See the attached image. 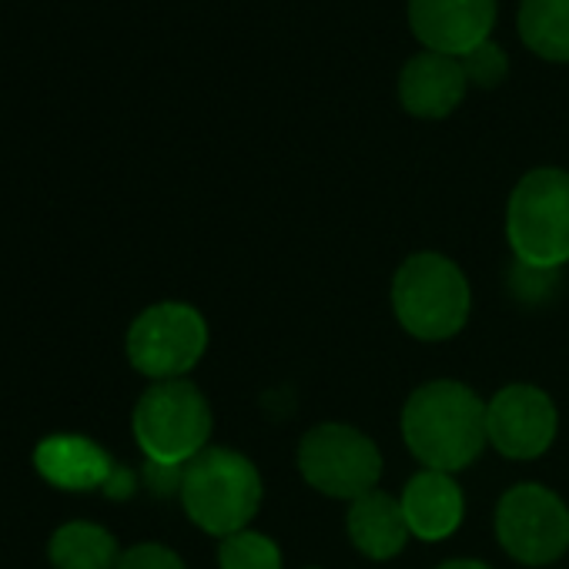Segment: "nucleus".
<instances>
[{"label": "nucleus", "instance_id": "obj_1", "mask_svg": "<svg viewBox=\"0 0 569 569\" xmlns=\"http://www.w3.org/2000/svg\"><path fill=\"white\" fill-rule=\"evenodd\" d=\"M402 439L406 449L436 472L469 469L489 436H486V402L459 379H432L402 406Z\"/></svg>", "mask_w": 569, "mask_h": 569}, {"label": "nucleus", "instance_id": "obj_2", "mask_svg": "<svg viewBox=\"0 0 569 569\" xmlns=\"http://www.w3.org/2000/svg\"><path fill=\"white\" fill-rule=\"evenodd\" d=\"M392 312L419 342H446L459 336L472 312L466 271L439 251L409 254L392 278Z\"/></svg>", "mask_w": 569, "mask_h": 569}, {"label": "nucleus", "instance_id": "obj_3", "mask_svg": "<svg viewBox=\"0 0 569 569\" xmlns=\"http://www.w3.org/2000/svg\"><path fill=\"white\" fill-rule=\"evenodd\" d=\"M181 506L184 516L208 536H231L248 529L261 509V472L258 466L228 446H208L181 472Z\"/></svg>", "mask_w": 569, "mask_h": 569}, {"label": "nucleus", "instance_id": "obj_4", "mask_svg": "<svg viewBox=\"0 0 569 569\" xmlns=\"http://www.w3.org/2000/svg\"><path fill=\"white\" fill-rule=\"evenodd\" d=\"M506 241L519 268L556 271L569 264V171L532 168L506 204Z\"/></svg>", "mask_w": 569, "mask_h": 569}, {"label": "nucleus", "instance_id": "obj_5", "mask_svg": "<svg viewBox=\"0 0 569 569\" xmlns=\"http://www.w3.org/2000/svg\"><path fill=\"white\" fill-rule=\"evenodd\" d=\"M134 442L154 466H188L208 449L214 416L191 379L151 382L131 412Z\"/></svg>", "mask_w": 569, "mask_h": 569}, {"label": "nucleus", "instance_id": "obj_6", "mask_svg": "<svg viewBox=\"0 0 569 569\" xmlns=\"http://www.w3.org/2000/svg\"><path fill=\"white\" fill-rule=\"evenodd\" d=\"M208 352V322L188 302L148 306L124 336V356L151 382L184 379Z\"/></svg>", "mask_w": 569, "mask_h": 569}, {"label": "nucleus", "instance_id": "obj_7", "mask_svg": "<svg viewBox=\"0 0 569 569\" xmlns=\"http://www.w3.org/2000/svg\"><path fill=\"white\" fill-rule=\"evenodd\" d=\"M302 479L329 496V499H359L379 489L382 479V452L379 446L356 426L346 422H319L312 426L296 452Z\"/></svg>", "mask_w": 569, "mask_h": 569}, {"label": "nucleus", "instance_id": "obj_8", "mask_svg": "<svg viewBox=\"0 0 569 569\" xmlns=\"http://www.w3.org/2000/svg\"><path fill=\"white\" fill-rule=\"evenodd\" d=\"M496 539L519 566H552L569 549V506L539 482H519L499 496Z\"/></svg>", "mask_w": 569, "mask_h": 569}, {"label": "nucleus", "instance_id": "obj_9", "mask_svg": "<svg viewBox=\"0 0 569 569\" xmlns=\"http://www.w3.org/2000/svg\"><path fill=\"white\" fill-rule=\"evenodd\" d=\"M559 432V412L549 392L529 382H512L486 402L489 446L512 462H529L549 452Z\"/></svg>", "mask_w": 569, "mask_h": 569}, {"label": "nucleus", "instance_id": "obj_10", "mask_svg": "<svg viewBox=\"0 0 569 569\" xmlns=\"http://www.w3.org/2000/svg\"><path fill=\"white\" fill-rule=\"evenodd\" d=\"M409 28L426 51L462 58L496 28V0H409Z\"/></svg>", "mask_w": 569, "mask_h": 569}, {"label": "nucleus", "instance_id": "obj_11", "mask_svg": "<svg viewBox=\"0 0 569 569\" xmlns=\"http://www.w3.org/2000/svg\"><path fill=\"white\" fill-rule=\"evenodd\" d=\"M466 88L469 81L456 58L422 51L402 64L396 94L406 114L422 118V121H442L462 104Z\"/></svg>", "mask_w": 569, "mask_h": 569}, {"label": "nucleus", "instance_id": "obj_12", "mask_svg": "<svg viewBox=\"0 0 569 569\" xmlns=\"http://www.w3.org/2000/svg\"><path fill=\"white\" fill-rule=\"evenodd\" d=\"M114 459L104 446H98L88 436L78 432H54L38 442L34 449V469L38 476L64 492H94L104 489V482L114 472Z\"/></svg>", "mask_w": 569, "mask_h": 569}, {"label": "nucleus", "instance_id": "obj_13", "mask_svg": "<svg viewBox=\"0 0 569 569\" xmlns=\"http://www.w3.org/2000/svg\"><path fill=\"white\" fill-rule=\"evenodd\" d=\"M399 502H402V516H406L412 539H422V542L449 539L462 526V516H466V496L459 482L449 472H436V469H419L406 482Z\"/></svg>", "mask_w": 569, "mask_h": 569}, {"label": "nucleus", "instance_id": "obj_14", "mask_svg": "<svg viewBox=\"0 0 569 569\" xmlns=\"http://www.w3.org/2000/svg\"><path fill=\"white\" fill-rule=\"evenodd\" d=\"M346 532H349V542L366 559H376V562L396 559L412 539L406 516H402V502L389 496L386 489H372L349 502Z\"/></svg>", "mask_w": 569, "mask_h": 569}, {"label": "nucleus", "instance_id": "obj_15", "mask_svg": "<svg viewBox=\"0 0 569 569\" xmlns=\"http://www.w3.org/2000/svg\"><path fill=\"white\" fill-rule=\"evenodd\" d=\"M121 552L124 549L118 546L114 532L88 519L58 526L48 542V559L54 569H118Z\"/></svg>", "mask_w": 569, "mask_h": 569}, {"label": "nucleus", "instance_id": "obj_16", "mask_svg": "<svg viewBox=\"0 0 569 569\" xmlns=\"http://www.w3.org/2000/svg\"><path fill=\"white\" fill-rule=\"evenodd\" d=\"M516 24L536 58L569 64V0H522Z\"/></svg>", "mask_w": 569, "mask_h": 569}, {"label": "nucleus", "instance_id": "obj_17", "mask_svg": "<svg viewBox=\"0 0 569 569\" xmlns=\"http://www.w3.org/2000/svg\"><path fill=\"white\" fill-rule=\"evenodd\" d=\"M218 569H281V549L271 536L241 529L218 542Z\"/></svg>", "mask_w": 569, "mask_h": 569}, {"label": "nucleus", "instance_id": "obj_18", "mask_svg": "<svg viewBox=\"0 0 569 569\" xmlns=\"http://www.w3.org/2000/svg\"><path fill=\"white\" fill-rule=\"evenodd\" d=\"M459 68H462L466 81L472 88H482V91H492V88H499L509 78V58L492 41H486V44L472 48L469 54H462L459 58Z\"/></svg>", "mask_w": 569, "mask_h": 569}, {"label": "nucleus", "instance_id": "obj_19", "mask_svg": "<svg viewBox=\"0 0 569 569\" xmlns=\"http://www.w3.org/2000/svg\"><path fill=\"white\" fill-rule=\"evenodd\" d=\"M118 569H188L184 559L164 542H138L121 552Z\"/></svg>", "mask_w": 569, "mask_h": 569}, {"label": "nucleus", "instance_id": "obj_20", "mask_svg": "<svg viewBox=\"0 0 569 569\" xmlns=\"http://www.w3.org/2000/svg\"><path fill=\"white\" fill-rule=\"evenodd\" d=\"M134 486H138V479L128 472V469H121V466H114V472H111V479L104 482V496H111V499H128L131 492H134Z\"/></svg>", "mask_w": 569, "mask_h": 569}, {"label": "nucleus", "instance_id": "obj_21", "mask_svg": "<svg viewBox=\"0 0 569 569\" xmlns=\"http://www.w3.org/2000/svg\"><path fill=\"white\" fill-rule=\"evenodd\" d=\"M436 569H492V566H486L479 559H449V562H442Z\"/></svg>", "mask_w": 569, "mask_h": 569}, {"label": "nucleus", "instance_id": "obj_22", "mask_svg": "<svg viewBox=\"0 0 569 569\" xmlns=\"http://www.w3.org/2000/svg\"><path fill=\"white\" fill-rule=\"evenodd\" d=\"M306 569H319V566H306Z\"/></svg>", "mask_w": 569, "mask_h": 569}]
</instances>
